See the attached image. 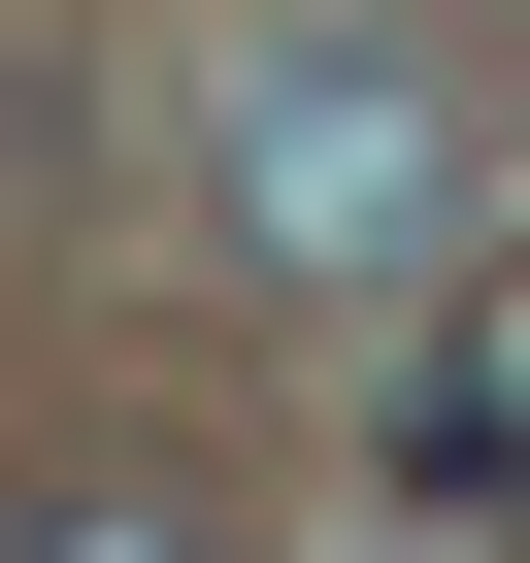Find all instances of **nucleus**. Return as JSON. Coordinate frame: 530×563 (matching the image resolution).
I'll use <instances>...</instances> for the list:
<instances>
[{"label":"nucleus","instance_id":"f257e3e1","mask_svg":"<svg viewBox=\"0 0 530 563\" xmlns=\"http://www.w3.org/2000/svg\"><path fill=\"white\" fill-rule=\"evenodd\" d=\"M232 265H299V299H431V265H464V100H431V34H265V67H232Z\"/></svg>","mask_w":530,"mask_h":563},{"label":"nucleus","instance_id":"f03ea898","mask_svg":"<svg viewBox=\"0 0 530 563\" xmlns=\"http://www.w3.org/2000/svg\"><path fill=\"white\" fill-rule=\"evenodd\" d=\"M398 497H431V530H464V497H530V265L398 332Z\"/></svg>","mask_w":530,"mask_h":563}]
</instances>
